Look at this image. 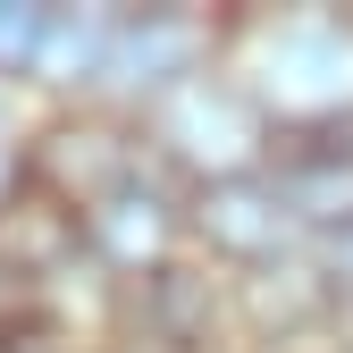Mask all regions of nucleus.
I'll list each match as a JSON object with an SVG mask.
<instances>
[{
    "mask_svg": "<svg viewBox=\"0 0 353 353\" xmlns=\"http://www.w3.org/2000/svg\"><path fill=\"white\" fill-rule=\"evenodd\" d=\"M0 244H9L17 278H42L59 252L84 244V210H68V202H51V194H34V185H26L9 210H0Z\"/></svg>",
    "mask_w": 353,
    "mask_h": 353,
    "instance_id": "obj_9",
    "label": "nucleus"
},
{
    "mask_svg": "<svg viewBox=\"0 0 353 353\" xmlns=\"http://www.w3.org/2000/svg\"><path fill=\"white\" fill-rule=\"evenodd\" d=\"M126 176H135V143H126V126H110V118H51L42 135L26 143V176L17 185H34V194H51V202H68V210H93V202H110Z\"/></svg>",
    "mask_w": 353,
    "mask_h": 353,
    "instance_id": "obj_2",
    "label": "nucleus"
},
{
    "mask_svg": "<svg viewBox=\"0 0 353 353\" xmlns=\"http://www.w3.org/2000/svg\"><path fill=\"white\" fill-rule=\"evenodd\" d=\"M328 278H336V286H353V228H345V236H328Z\"/></svg>",
    "mask_w": 353,
    "mask_h": 353,
    "instance_id": "obj_14",
    "label": "nucleus"
},
{
    "mask_svg": "<svg viewBox=\"0 0 353 353\" xmlns=\"http://www.w3.org/2000/svg\"><path fill=\"white\" fill-rule=\"evenodd\" d=\"M0 176H26V160L9 152V118H0Z\"/></svg>",
    "mask_w": 353,
    "mask_h": 353,
    "instance_id": "obj_15",
    "label": "nucleus"
},
{
    "mask_svg": "<svg viewBox=\"0 0 353 353\" xmlns=\"http://www.w3.org/2000/svg\"><path fill=\"white\" fill-rule=\"evenodd\" d=\"M278 194L303 228H328L345 236L353 228V126L345 118H320V126H278Z\"/></svg>",
    "mask_w": 353,
    "mask_h": 353,
    "instance_id": "obj_5",
    "label": "nucleus"
},
{
    "mask_svg": "<svg viewBox=\"0 0 353 353\" xmlns=\"http://www.w3.org/2000/svg\"><path fill=\"white\" fill-rule=\"evenodd\" d=\"M17 286V261H9V244H0V294H9Z\"/></svg>",
    "mask_w": 353,
    "mask_h": 353,
    "instance_id": "obj_16",
    "label": "nucleus"
},
{
    "mask_svg": "<svg viewBox=\"0 0 353 353\" xmlns=\"http://www.w3.org/2000/svg\"><path fill=\"white\" fill-rule=\"evenodd\" d=\"M252 312L261 320H312L320 312V278H303V270H270L252 286Z\"/></svg>",
    "mask_w": 353,
    "mask_h": 353,
    "instance_id": "obj_12",
    "label": "nucleus"
},
{
    "mask_svg": "<svg viewBox=\"0 0 353 353\" xmlns=\"http://www.w3.org/2000/svg\"><path fill=\"white\" fill-rule=\"evenodd\" d=\"M135 303H143V328L168 345V353H202L210 345V328H219V286L202 278V270H152V278H135Z\"/></svg>",
    "mask_w": 353,
    "mask_h": 353,
    "instance_id": "obj_8",
    "label": "nucleus"
},
{
    "mask_svg": "<svg viewBox=\"0 0 353 353\" xmlns=\"http://www.w3.org/2000/svg\"><path fill=\"white\" fill-rule=\"evenodd\" d=\"M168 244H176V202H168L160 185H143V176H126L110 202L84 210V252L110 261L118 278H152V270H168Z\"/></svg>",
    "mask_w": 353,
    "mask_h": 353,
    "instance_id": "obj_7",
    "label": "nucleus"
},
{
    "mask_svg": "<svg viewBox=\"0 0 353 353\" xmlns=\"http://www.w3.org/2000/svg\"><path fill=\"white\" fill-rule=\"evenodd\" d=\"M42 42H51V9L42 0H0V76H34Z\"/></svg>",
    "mask_w": 353,
    "mask_h": 353,
    "instance_id": "obj_11",
    "label": "nucleus"
},
{
    "mask_svg": "<svg viewBox=\"0 0 353 353\" xmlns=\"http://www.w3.org/2000/svg\"><path fill=\"white\" fill-rule=\"evenodd\" d=\"M0 353H76V345L51 328H0Z\"/></svg>",
    "mask_w": 353,
    "mask_h": 353,
    "instance_id": "obj_13",
    "label": "nucleus"
},
{
    "mask_svg": "<svg viewBox=\"0 0 353 353\" xmlns=\"http://www.w3.org/2000/svg\"><path fill=\"white\" fill-rule=\"evenodd\" d=\"M202 68H210V17H194V9H135V17H118V42H110V76L118 84L168 101V93H185Z\"/></svg>",
    "mask_w": 353,
    "mask_h": 353,
    "instance_id": "obj_6",
    "label": "nucleus"
},
{
    "mask_svg": "<svg viewBox=\"0 0 353 353\" xmlns=\"http://www.w3.org/2000/svg\"><path fill=\"white\" fill-rule=\"evenodd\" d=\"M194 236L219 252V261H244V270H270L286 228H294V210L278 194V176H210V185H194Z\"/></svg>",
    "mask_w": 353,
    "mask_h": 353,
    "instance_id": "obj_4",
    "label": "nucleus"
},
{
    "mask_svg": "<svg viewBox=\"0 0 353 353\" xmlns=\"http://www.w3.org/2000/svg\"><path fill=\"white\" fill-rule=\"evenodd\" d=\"M353 42L336 17H294L278 26L270 42V93L286 101V126H320V118H345V93H353Z\"/></svg>",
    "mask_w": 353,
    "mask_h": 353,
    "instance_id": "obj_3",
    "label": "nucleus"
},
{
    "mask_svg": "<svg viewBox=\"0 0 353 353\" xmlns=\"http://www.w3.org/2000/svg\"><path fill=\"white\" fill-rule=\"evenodd\" d=\"M110 42H118V17H59L51 9L42 76L51 84H93V76H110Z\"/></svg>",
    "mask_w": 353,
    "mask_h": 353,
    "instance_id": "obj_10",
    "label": "nucleus"
},
{
    "mask_svg": "<svg viewBox=\"0 0 353 353\" xmlns=\"http://www.w3.org/2000/svg\"><path fill=\"white\" fill-rule=\"evenodd\" d=\"M152 126H160V143L185 168H202V185H210V176H252L261 143H270L261 101L244 93V84H228V76H194L185 93H168L152 110Z\"/></svg>",
    "mask_w": 353,
    "mask_h": 353,
    "instance_id": "obj_1",
    "label": "nucleus"
}]
</instances>
